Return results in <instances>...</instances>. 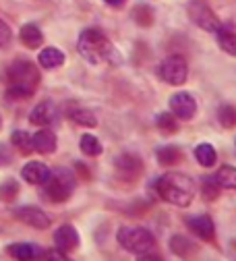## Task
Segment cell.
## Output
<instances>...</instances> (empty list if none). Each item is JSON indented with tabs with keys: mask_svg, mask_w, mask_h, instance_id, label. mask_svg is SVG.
<instances>
[{
	"mask_svg": "<svg viewBox=\"0 0 236 261\" xmlns=\"http://www.w3.org/2000/svg\"><path fill=\"white\" fill-rule=\"evenodd\" d=\"M155 189L166 203H172L176 207H189L195 199V193H197L193 178H189L180 172H166L158 180Z\"/></svg>",
	"mask_w": 236,
	"mask_h": 261,
	"instance_id": "cell-1",
	"label": "cell"
},
{
	"mask_svg": "<svg viewBox=\"0 0 236 261\" xmlns=\"http://www.w3.org/2000/svg\"><path fill=\"white\" fill-rule=\"evenodd\" d=\"M7 79L11 83L9 97H27V95H31L33 91H36V85L40 81V73L31 62L17 60L9 67Z\"/></svg>",
	"mask_w": 236,
	"mask_h": 261,
	"instance_id": "cell-2",
	"label": "cell"
},
{
	"mask_svg": "<svg viewBox=\"0 0 236 261\" xmlns=\"http://www.w3.org/2000/svg\"><path fill=\"white\" fill-rule=\"evenodd\" d=\"M79 52L85 56V60L97 64L110 60L114 56V48L108 42V38L99 29H85L79 36Z\"/></svg>",
	"mask_w": 236,
	"mask_h": 261,
	"instance_id": "cell-3",
	"label": "cell"
},
{
	"mask_svg": "<svg viewBox=\"0 0 236 261\" xmlns=\"http://www.w3.org/2000/svg\"><path fill=\"white\" fill-rule=\"evenodd\" d=\"M118 239V245L135 255H143V253H149V251H155L158 243L153 239V234L145 228H130V226H124L118 230L116 234Z\"/></svg>",
	"mask_w": 236,
	"mask_h": 261,
	"instance_id": "cell-4",
	"label": "cell"
},
{
	"mask_svg": "<svg viewBox=\"0 0 236 261\" xmlns=\"http://www.w3.org/2000/svg\"><path fill=\"white\" fill-rule=\"evenodd\" d=\"M46 197L54 203H64L75 191V176L69 170H58L52 172L50 178L44 182Z\"/></svg>",
	"mask_w": 236,
	"mask_h": 261,
	"instance_id": "cell-5",
	"label": "cell"
},
{
	"mask_svg": "<svg viewBox=\"0 0 236 261\" xmlns=\"http://www.w3.org/2000/svg\"><path fill=\"white\" fill-rule=\"evenodd\" d=\"M189 17L191 21L199 27V29H203V31H218L222 27L218 15L212 11V7L207 3H203V0H191L189 7Z\"/></svg>",
	"mask_w": 236,
	"mask_h": 261,
	"instance_id": "cell-6",
	"label": "cell"
},
{
	"mask_svg": "<svg viewBox=\"0 0 236 261\" xmlns=\"http://www.w3.org/2000/svg\"><path fill=\"white\" fill-rule=\"evenodd\" d=\"M160 75L168 85H182L189 77V67H187V60L178 54L174 56H168L162 67H160Z\"/></svg>",
	"mask_w": 236,
	"mask_h": 261,
	"instance_id": "cell-7",
	"label": "cell"
},
{
	"mask_svg": "<svg viewBox=\"0 0 236 261\" xmlns=\"http://www.w3.org/2000/svg\"><path fill=\"white\" fill-rule=\"evenodd\" d=\"M13 216L19 220V222H23V224H27V226H31V228H38V230H46V228H50V224H52V220H50V216L48 214H44L42 210H38V207H17V210H13Z\"/></svg>",
	"mask_w": 236,
	"mask_h": 261,
	"instance_id": "cell-8",
	"label": "cell"
},
{
	"mask_svg": "<svg viewBox=\"0 0 236 261\" xmlns=\"http://www.w3.org/2000/svg\"><path fill=\"white\" fill-rule=\"evenodd\" d=\"M170 108H172V114L180 120H191L197 114V102L187 91H178L170 97Z\"/></svg>",
	"mask_w": 236,
	"mask_h": 261,
	"instance_id": "cell-9",
	"label": "cell"
},
{
	"mask_svg": "<svg viewBox=\"0 0 236 261\" xmlns=\"http://www.w3.org/2000/svg\"><path fill=\"white\" fill-rule=\"evenodd\" d=\"M187 228L199 239H203V241H214L216 239V224L209 216L205 214H201V216H193L187 220Z\"/></svg>",
	"mask_w": 236,
	"mask_h": 261,
	"instance_id": "cell-10",
	"label": "cell"
},
{
	"mask_svg": "<svg viewBox=\"0 0 236 261\" xmlns=\"http://www.w3.org/2000/svg\"><path fill=\"white\" fill-rule=\"evenodd\" d=\"M54 245H56V249H60L64 253L75 251L79 247V232H77V228L71 226V224L60 226L58 230L54 232Z\"/></svg>",
	"mask_w": 236,
	"mask_h": 261,
	"instance_id": "cell-11",
	"label": "cell"
},
{
	"mask_svg": "<svg viewBox=\"0 0 236 261\" xmlns=\"http://www.w3.org/2000/svg\"><path fill=\"white\" fill-rule=\"evenodd\" d=\"M114 166H116V170H118L124 178H137V176H141V172H143V162H141V158L133 155V153H122V155H118L116 162H114Z\"/></svg>",
	"mask_w": 236,
	"mask_h": 261,
	"instance_id": "cell-12",
	"label": "cell"
},
{
	"mask_svg": "<svg viewBox=\"0 0 236 261\" xmlns=\"http://www.w3.org/2000/svg\"><path fill=\"white\" fill-rule=\"evenodd\" d=\"M50 174H52V170L46 164H42V162H29L21 170L23 180L29 185H44L50 178Z\"/></svg>",
	"mask_w": 236,
	"mask_h": 261,
	"instance_id": "cell-13",
	"label": "cell"
},
{
	"mask_svg": "<svg viewBox=\"0 0 236 261\" xmlns=\"http://www.w3.org/2000/svg\"><path fill=\"white\" fill-rule=\"evenodd\" d=\"M31 145L38 153H52L56 149V135L48 128H42L31 137Z\"/></svg>",
	"mask_w": 236,
	"mask_h": 261,
	"instance_id": "cell-14",
	"label": "cell"
},
{
	"mask_svg": "<svg viewBox=\"0 0 236 261\" xmlns=\"http://www.w3.org/2000/svg\"><path fill=\"white\" fill-rule=\"evenodd\" d=\"M170 251H172L174 255L187 259V257H193V255L199 251V247H197L191 239H187V237H182V234H174V237L170 239Z\"/></svg>",
	"mask_w": 236,
	"mask_h": 261,
	"instance_id": "cell-15",
	"label": "cell"
},
{
	"mask_svg": "<svg viewBox=\"0 0 236 261\" xmlns=\"http://www.w3.org/2000/svg\"><path fill=\"white\" fill-rule=\"evenodd\" d=\"M54 116H56V110H54V106H52L50 102H42V104H38L36 108L31 110V114H29V120H31V124L44 126V124H50V122L54 120Z\"/></svg>",
	"mask_w": 236,
	"mask_h": 261,
	"instance_id": "cell-16",
	"label": "cell"
},
{
	"mask_svg": "<svg viewBox=\"0 0 236 261\" xmlns=\"http://www.w3.org/2000/svg\"><path fill=\"white\" fill-rule=\"evenodd\" d=\"M19 38H21L23 46H27V48H31V50H33V48H38V46H42V42H44V36H42L40 27H38V25H33V23H27V25L21 27Z\"/></svg>",
	"mask_w": 236,
	"mask_h": 261,
	"instance_id": "cell-17",
	"label": "cell"
},
{
	"mask_svg": "<svg viewBox=\"0 0 236 261\" xmlns=\"http://www.w3.org/2000/svg\"><path fill=\"white\" fill-rule=\"evenodd\" d=\"M218 44L224 52L236 56V31L232 29V25H222L218 29Z\"/></svg>",
	"mask_w": 236,
	"mask_h": 261,
	"instance_id": "cell-18",
	"label": "cell"
},
{
	"mask_svg": "<svg viewBox=\"0 0 236 261\" xmlns=\"http://www.w3.org/2000/svg\"><path fill=\"white\" fill-rule=\"evenodd\" d=\"M195 160L199 162V166L203 168H212L216 166L218 162V153H216V147L212 143H201L195 147Z\"/></svg>",
	"mask_w": 236,
	"mask_h": 261,
	"instance_id": "cell-19",
	"label": "cell"
},
{
	"mask_svg": "<svg viewBox=\"0 0 236 261\" xmlns=\"http://www.w3.org/2000/svg\"><path fill=\"white\" fill-rule=\"evenodd\" d=\"M38 60H40V67H44V69H58V67H62V62H64V54L58 48L50 46V48H44L40 52Z\"/></svg>",
	"mask_w": 236,
	"mask_h": 261,
	"instance_id": "cell-20",
	"label": "cell"
},
{
	"mask_svg": "<svg viewBox=\"0 0 236 261\" xmlns=\"http://www.w3.org/2000/svg\"><path fill=\"white\" fill-rule=\"evenodd\" d=\"M180 160H182V151L178 147H174V145H166V147H162L158 151V162L162 166H168V168L176 166Z\"/></svg>",
	"mask_w": 236,
	"mask_h": 261,
	"instance_id": "cell-21",
	"label": "cell"
},
{
	"mask_svg": "<svg viewBox=\"0 0 236 261\" xmlns=\"http://www.w3.org/2000/svg\"><path fill=\"white\" fill-rule=\"evenodd\" d=\"M216 180L222 189H230L236 191V168L234 166H222L216 172Z\"/></svg>",
	"mask_w": 236,
	"mask_h": 261,
	"instance_id": "cell-22",
	"label": "cell"
},
{
	"mask_svg": "<svg viewBox=\"0 0 236 261\" xmlns=\"http://www.w3.org/2000/svg\"><path fill=\"white\" fill-rule=\"evenodd\" d=\"M7 251L17 261H33L36 259V253H38L36 247H31V245H11Z\"/></svg>",
	"mask_w": 236,
	"mask_h": 261,
	"instance_id": "cell-23",
	"label": "cell"
},
{
	"mask_svg": "<svg viewBox=\"0 0 236 261\" xmlns=\"http://www.w3.org/2000/svg\"><path fill=\"white\" fill-rule=\"evenodd\" d=\"M79 147H81V151H83L85 155H89V158L99 155V153H102V149H104L102 143H99V139L93 137V135H83L81 141H79Z\"/></svg>",
	"mask_w": 236,
	"mask_h": 261,
	"instance_id": "cell-24",
	"label": "cell"
},
{
	"mask_svg": "<svg viewBox=\"0 0 236 261\" xmlns=\"http://www.w3.org/2000/svg\"><path fill=\"white\" fill-rule=\"evenodd\" d=\"M155 124H158V128H160V133H164V135H174L176 130H178V122H176V118L172 116V112L160 114L158 120H155Z\"/></svg>",
	"mask_w": 236,
	"mask_h": 261,
	"instance_id": "cell-25",
	"label": "cell"
},
{
	"mask_svg": "<svg viewBox=\"0 0 236 261\" xmlns=\"http://www.w3.org/2000/svg\"><path fill=\"white\" fill-rule=\"evenodd\" d=\"M218 120H220V124L226 126V128L236 126V106H232V104L220 106V108H218Z\"/></svg>",
	"mask_w": 236,
	"mask_h": 261,
	"instance_id": "cell-26",
	"label": "cell"
},
{
	"mask_svg": "<svg viewBox=\"0 0 236 261\" xmlns=\"http://www.w3.org/2000/svg\"><path fill=\"white\" fill-rule=\"evenodd\" d=\"M11 141H13V145H15L23 155L31 153V149H33V145H31V135H27L25 130H15L13 137H11Z\"/></svg>",
	"mask_w": 236,
	"mask_h": 261,
	"instance_id": "cell-27",
	"label": "cell"
},
{
	"mask_svg": "<svg viewBox=\"0 0 236 261\" xmlns=\"http://www.w3.org/2000/svg\"><path fill=\"white\" fill-rule=\"evenodd\" d=\"M71 118H73L77 124H81V126H95V124H97V118L93 116V112L83 110V108L73 110V112H71Z\"/></svg>",
	"mask_w": 236,
	"mask_h": 261,
	"instance_id": "cell-28",
	"label": "cell"
},
{
	"mask_svg": "<svg viewBox=\"0 0 236 261\" xmlns=\"http://www.w3.org/2000/svg\"><path fill=\"white\" fill-rule=\"evenodd\" d=\"M220 191H222V187L218 185L216 176H209V178H205V180H203V197H205L207 201H214V199H218Z\"/></svg>",
	"mask_w": 236,
	"mask_h": 261,
	"instance_id": "cell-29",
	"label": "cell"
},
{
	"mask_svg": "<svg viewBox=\"0 0 236 261\" xmlns=\"http://www.w3.org/2000/svg\"><path fill=\"white\" fill-rule=\"evenodd\" d=\"M44 257H46V261H71L69 255H66L64 251H60V249H48L44 253Z\"/></svg>",
	"mask_w": 236,
	"mask_h": 261,
	"instance_id": "cell-30",
	"label": "cell"
},
{
	"mask_svg": "<svg viewBox=\"0 0 236 261\" xmlns=\"http://www.w3.org/2000/svg\"><path fill=\"white\" fill-rule=\"evenodd\" d=\"M11 38H13V34H11V27L0 19V48H5L9 42H11Z\"/></svg>",
	"mask_w": 236,
	"mask_h": 261,
	"instance_id": "cell-31",
	"label": "cell"
},
{
	"mask_svg": "<svg viewBox=\"0 0 236 261\" xmlns=\"http://www.w3.org/2000/svg\"><path fill=\"white\" fill-rule=\"evenodd\" d=\"M137 261H164V257H162V255H158L155 251H149V253L137 255Z\"/></svg>",
	"mask_w": 236,
	"mask_h": 261,
	"instance_id": "cell-32",
	"label": "cell"
},
{
	"mask_svg": "<svg viewBox=\"0 0 236 261\" xmlns=\"http://www.w3.org/2000/svg\"><path fill=\"white\" fill-rule=\"evenodd\" d=\"M106 3L110 5V7H120V5H124L126 0H106Z\"/></svg>",
	"mask_w": 236,
	"mask_h": 261,
	"instance_id": "cell-33",
	"label": "cell"
}]
</instances>
